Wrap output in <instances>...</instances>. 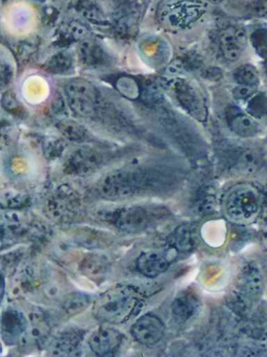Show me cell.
Returning <instances> with one entry per match:
<instances>
[{
    "label": "cell",
    "mask_w": 267,
    "mask_h": 357,
    "mask_svg": "<svg viewBox=\"0 0 267 357\" xmlns=\"http://www.w3.org/2000/svg\"><path fill=\"white\" fill-rule=\"evenodd\" d=\"M173 185L172 175L158 169H121L106 174L98 183V192L106 199H125L161 193Z\"/></svg>",
    "instance_id": "1"
},
{
    "label": "cell",
    "mask_w": 267,
    "mask_h": 357,
    "mask_svg": "<svg viewBox=\"0 0 267 357\" xmlns=\"http://www.w3.org/2000/svg\"><path fill=\"white\" fill-rule=\"evenodd\" d=\"M140 303L139 294L133 288H113L96 301L93 314L102 323L117 325L127 321Z\"/></svg>",
    "instance_id": "2"
},
{
    "label": "cell",
    "mask_w": 267,
    "mask_h": 357,
    "mask_svg": "<svg viewBox=\"0 0 267 357\" xmlns=\"http://www.w3.org/2000/svg\"><path fill=\"white\" fill-rule=\"evenodd\" d=\"M264 190L254 183H239L225 195V212L238 223L252 222L259 217L262 208Z\"/></svg>",
    "instance_id": "3"
},
{
    "label": "cell",
    "mask_w": 267,
    "mask_h": 357,
    "mask_svg": "<svg viewBox=\"0 0 267 357\" xmlns=\"http://www.w3.org/2000/svg\"><path fill=\"white\" fill-rule=\"evenodd\" d=\"M164 216L162 208L158 206H127L104 211L100 218L124 233L137 234L149 229Z\"/></svg>",
    "instance_id": "4"
},
{
    "label": "cell",
    "mask_w": 267,
    "mask_h": 357,
    "mask_svg": "<svg viewBox=\"0 0 267 357\" xmlns=\"http://www.w3.org/2000/svg\"><path fill=\"white\" fill-rule=\"evenodd\" d=\"M204 11L202 3L192 0H162L156 17L164 28L181 30L196 22Z\"/></svg>",
    "instance_id": "5"
},
{
    "label": "cell",
    "mask_w": 267,
    "mask_h": 357,
    "mask_svg": "<svg viewBox=\"0 0 267 357\" xmlns=\"http://www.w3.org/2000/svg\"><path fill=\"white\" fill-rule=\"evenodd\" d=\"M69 107L83 118H91L96 114L97 93L91 83L83 79H74L65 87Z\"/></svg>",
    "instance_id": "6"
},
{
    "label": "cell",
    "mask_w": 267,
    "mask_h": 357,
    "mask_svg": "<svg viewBox=\"0 0 267 357\" xmlns=\"http://www.w3.org/2000/svg\"><path fill=\"white\" fill-rule=\"evenodd\" d=\"M131 332L136 342L143 346L152 347L162 340L165 333V325L160 317L147 313L135 321Z\"/></svg>",
    "instance_id": "7"
},
{
    "label": "cell",
    "mask_w": 267,
    "mask_h": 357,
    "mask_svg": "<svg viewBox=\"0 0 267 357\" xmlns=\"http://www.w3.org/2000/svg\"><path fill=\"white\" fill-rule=\"evenodd\" d=\"M175 248L168 250H149L138 257L137 268L147 278H156L164 273L175 257Z\"/></svg>",
    "instance_id": "8"
},
{
    "label": "cell",
    "mask_w": 267,
    "mask_h": 357,
    "mask_svg": "<svg viewBox=\"0 0 267 357\" xmlns=\"http://www.w3.org/2000/svg\"><path fill=\"white\" fill-rule=\"evenodd\" d=\"M173 91L175 93L179 103L181 107L193 118L198 121L204 120L206 116L204 102L202 96L198 93L197 89L185 80H177L172 84Z\"/></svg>",
    "instance_id": "9"
},
{
    "label": "cell",
    "mask_w": 267,
    "mask_h": 357,
    "mask_svg": "<svg viewBox=\"0 0 267 357\" xmlns=\"http://www.w3.org/2000/svg\"><path fill=\"white\" fill-rule=\"evenodd\" d=\"M246 34L237 26H227L218 35L219 51L227 61L235 62L246 47Z\"/></svg>",
    "instance_id": "10"
},
{
    "label": "cell",
    "mask_w": 267,
    "mask_h": 357,
    "mask_svg": "<svg viewBox=\"0 0 267 357\" xmlns=\"http://www.w3.org/2000/svg\"><path fill=\"white\" fill-rule=\"evenodd\" d=\"M122 340L123 335L118 330L111 327H100L90 336L89 346L94 354L106 356L114 354L118 350Z\"/></svg>",
    "instance_id": "11"
},
{
    "label": "cell",
    "mask_w": 267,
    "mask_h": 357,
    "mask_svg": "<svg viewBox=\"0 0 267 357\" xmlns=\"http://www.w3.org/2000/svg\"><path fill=\"white\" fill-rule=\"evenodd\" d=\"M102 156L91 148H81L73 152L66 162L67 172L73 175H85L93 172L102 165Z\"/></svg>",
    "instance_id": "12"
},
{
    "label": "cell",
    "mask_w": 267,
    "mask_h": 357,
    "mask_svg": "<svg viewBox=\"0 0 267 357\" xmlns=\"http://www.w3.org/2000/svg\"><path fill=\"white\" fill-rule=\"evenodd\" d=\"M227 123L231 130L241 137H254L261 132V126L254 116L232 107L227 112Z\"/></svg>",
    "instance_id": "13"
},
{
    "label": "cell",
    "mask_w": 267,
    "mask_h": 357,
    "mask_svg": "<svg viewBox=\"0 0 267 357\" xmlns=\"http://www.w3.org/2000/svg\"><path fill=\"white\" fill-rule=\"evenodd\" d=\"M240 291L250 298H257L263 290V277L260 269L254 263H248L238 277Z\"/></svg>",
    "instance_id": "14"
},
{
    "label": "cell",
    "mask_w": 267,
    "mask_h": 357,
    "mask_svg": "<svg viewBox=\"0 0 267 357\" xmlns=\"http://www.w3.org/2000/svg\"><path fill=\"white\" fill-rule=\"evenodd\" d=\"M200 307V300L192 291H184L179 294L171 305L173 319L177 323H185L191 319Z\"/></svg>",
    "instance_id": "15"
},
{
    "label": "cell",
    "mask_w": 267,
    "mask_h": 357,
    "mask_svg": "<svg viewBox=\"0 0 267 357\" xmlns=\"http://www.w3.org/2000/svg\"><path fill=\"white\" fill-rule=\"evenodd\" d=\"M1 329L4 340L14 344L26 330L24 317L16 311H6L2 317Z\"/></svg>",
    "instance_id": "16"
},
{
    "label": "cell",
    "mask_w": 267,
    "mask_h": 357,
    "mask_svg": "<svg viewBox=\"0 0 267 357\" xmlns=\"http://www.w3.org/2000/svg\"><path fill=\"white\" fill-rule=\"evenodd\" d=\"M173 248L179 252H189L196 245V227L191 223L179 225L172 236Z\"/></svg>",
    "instance_id": "17"
},
{
    "label": "cell",
    "mask_w": 267,
    "mask_h": 357,
    "mask_svg": "<svg viewBox=\"0 0 267 357\" xmlns=\"http://www.w3.org/2000/svg\"><path fill=\"white\" fill-rule=\"evenodd\" d=\"M81 342V335L76 331H64L56 337L54 342V350L58 355H70L77 350Z\"/></svg>",
    "instance_id": "18"
},
{
    "label": "cell",
    "mask_w": 267,
    "mask_h": 357,
    "mask_svg": "<svg viewBox=\"0 0 267 357\" xmlns=\"http://www.w3.org/2000/svg\"><path fill=\"white\" fill-rule=\"evenodd\" d=\"M260 156L257 152L252 150H243L238 154L237 160H236V168L242 173H248V174H252L256 173L259 169L261 168Z\"/></svg>",
    "instance_id": "19"
},
{
    "label": "cell",
    "mask_w": 267,
    "mask_h": 357,
    "mask_svg": "<svg viewBox=\"0 0 267 357\" xmlns=\"http://www.w3.org/2000/svg\"><path fill=\"white\" fill-rule=\"evenodd\" d=\"M79 53L81 62L87 66H99L106 60L104 52L95 43H90V41L81 43Z\"/></svg>",
    "instance_id": "20"
},
{
    "label": "cell",
    "mask_w": 267,
    "mask_h": 357,
    "mask_svg": "<svg viewBox=\"0 0 267 357\" xmlns=\"http://www.w3.org/2000/svg\"><path fill=\"white\" fill-rule=\"evenodd\" d=\"M58 131L69 141L83 142L87 137L85 127L71 120H62L56 125Z\"/></svg>",
    "instance_id": "21"
},
{
    "label": "cell",
    "mask_w": 267,
    "mask_h": 357,
    "mask_svg": "<svg viewBox=\"0 0 267 357\" xmlns=\"http://www.w3.org/2000/svg\"><path fill=\"white\" fill-rule=\"evenodd\" d=\"M233 78L238 85H245V86H257L260 80L258 70L250 64H244L236 68Z\"/></svg>",
    "instance_id": "22"
},
{
    "label": "cell",
    "mask_w": 267,
    "mask_h": 357,
    "mask_svg": "<svg viewBox=\"0 0 267 357\" xmlns=\"http://www.w3.org/2000/svg\"><path fill=\"white\" fill-rule=\"evenodd\" d=\"M91 300L86 294H73L69 296L63 304V309L67 314H77L89 306Z\"/></svg>",
    "instance_id": "23"
},
{
    "label": "cell",
    "mask_w": 267,
    "mask_h": 357,
    "mask_svg": "<svg viewBox=\"0 0 267 357\" xmlns=\"http://www.w3.org/2000/svg\"><path fill=\"white\" fill-rule=\"evenodd\" d=\"M250 40L256 53L263 59L267 60V26L254 29Z\"/></svg>",
    "instance_id": "24"
},
{
    "label": "cell",
    "mask_w": 267,
    "mask_h": 357,
    "mask_svg": "<svg viewBox=\"0 0 267 357\" xmlns=\"http://www.w3.org/2000/svg\"><path fill=\"white\" fill-rule=\"evenodd\" d=\"M106 268L108 264L100 257L91 256L83 261V271L90 277L104 275Z\"/></svg>",
    "instance_id": "25"
},
{
    "label": "cell",
    "mask_w": 267,
    "mask_h": 357,
    "mask_svg": "<svg viewBox=\"0 0 267 357\" xmlns=\"http://www.w3.org/2000/svg\"><path fill=\"white\" fill-rule=\"evenodd\" d=\"M248 112L254 118H261L267 114V99L262 93L254 95L248 103Z\"/></svg>",
    "instance_id": "26"
},
{
    "label": "cell",
    "mask_w": 267,
    "mask_h": 357,
    "mask_svg": "<svg viewBox=\"0 0 267 357\" xmlns=\"http://www.w3.org/2000/svg\"><path fill=\"white\" fill-rule=\"evenodd\" d=\"M71 59L68 55H64V54H58V55L54 56L49 62V68L51 72L54 73H65L71 68Z\"/></svg>",
    "instance_id": "27"
},
{
    "label": "cell",
    "mask_w": 267,
    "mask_h": 357,
    "mask_svg": "<svg viewBox=\"0 0 267 357\" xmlns=\"http://www.w3.org/2000/svg\"><path fill=\"white\" fill-rule=\"evenodd\" d=\"M257 93V86H245V85H239L234 89L233 97L237 101H246L252 99Z\"/></svg>",
    "instance_id": "28"
},
{
    "label": "cell",
    "mask_w": 267,
    "mask_h": 357,
    "mask_svg": "<svg viewBox=\"0 0 267 357\" xmlns=\"http://www.w3.org/2000/svg\"><path fill=\"white\" fill-rule=\"evenodd\" d=\"M252 10L257 15L267 20V0H254Z\"/></svg>",
    "instance_id": "29"
},
{
    "label": "cell",
    "mask_w": 267,
    "mask_h": 357,
    "mask_svg": "<svg viewBox=\"0 0 267 357\" xmlns=\"http://www.w3.org/2000/svg\"><path fill=\"white\" fill-rule=\"evenodd\" d=\"M2 106L6 110H13L18 107V101L13 93H8L2 97Z\"/></svg>",
    "instance_id": "30"
},
{
    "label": "cell",
    "mask_w": 267,
    "mask_h": 357,
    "mask_svg": "<svg viewBox=\"0 0 267 357\" xmlns=\"http://www.w3.org/2000/svg\"><path fill=\"white\" fill-rule=\"evenodd\" d=\"M259 218L263 223L267 225V189L264 190V197H263L262 208H261Z\"/></svg>",
    "instance_id": "31"
},
{
    "label": "cell",
    "mask_w": 267,
    "mask_h": 357,
    "mask_svg": "<svg viewBox=\"0 0 267 357\" xmlns=\"http://www.w3.org/2000/svg\"><path fill=\"white\" fill-rule=\"evenodd\" d=\"M204 1H206V3H220L221 1H223V0H204Z\"/></svg>",
    "instance_id": "32"
},
{
    "label": "cell",
    "mask_w": 267,
    "mask_h": 357,
    "mask_svg": "<svg viewBox=\"0 0 267 357\" xmlns=\"http://www.w3.org/2000/svg\"><path fill=\"white\" fill-rule=\"evenodd\" d=\"M263 241H264L265 246L267 248V229L265 231L264 236H263Z\"/></svg>",
    "instance_id": "33"
},
{
    "label": "cell",
    "mask_w": 267,
    "mask_h": 357,
    "mask_svg": "<svg viewBox=\"0 0 267 357\" xmlns=\"http://www.w3.org/2000/svg\"><path fill=\"white\" fill-rule=\"evenodd\" d=\"M265 72H266L267 75V60H265Z\"/></svg>",
    "instance_id": "34"
}]
</instances>
